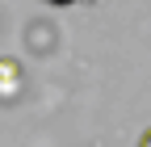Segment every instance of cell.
Returning a JSON list of instances; mask_svg holds the SVG:
<instances>
[{"mask_svg":"<svg viewBox=\"0 0 151 147\" xmlns=\"http://www.w3.org/2000/svg\"><path fill=\"white\" fill-rule=\"evenodd\" d=\"M46 4H76V0H46ZM84 4H92V0H84Z\"/></svg>","mask_w":151,"mask_h":147,"instance_id":"cell-2","label":"cell"},{"mask_svg":"<svg viewBox=\"0 0 151 147\" xmlns=\"http://www.w3.org/2000/svg\"><path fill=\"white\" fill-rule=\"evenodd\" d=\"M139 147H151V130H147V135H143V139H139Z\"/></svg>","mask_w":151,"mask_h":147,"instance_id":"cell-3","label":"cell"},{"mask_svg":"<svg viewBox=\"0 0 151 147\" xmlns=\"http://www.w3.org/2000/svg\"><path fill=\"white\" fill-rule=\"evenodd\" d=\"M21 80H25V76H21V63L4 55V59H0V101L21 97Z\"/></svg>","mask_w":151,"mask_h":147,"instance_id":"cell-1","label":"cell"}]
</instances>
